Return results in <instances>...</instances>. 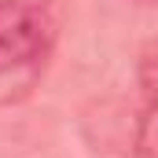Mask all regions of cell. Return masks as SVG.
I'll return each mask as SVG.
<instances>
[{"label":"cell","instance_id":"3957f363","mask_svg":"<svg viewBox=\"0 0 158 158\" xmlns=\"http://www.w3.org/2000/svg\"><path fill=\"white\" fill-rule=\"evenodd\" d=\"M140 4H151V0H140Z\"/></svg>","mask_w":158,"mask_h":158},{"label":"cell","instance_id":"6da1fadb","mask_svg":"<svg viewBox=\"0 0 158 158\" xmlns=\"http://www.w3.org/2000/svg\"><path fill=\"white\" fill-rule=\"evenodd\" d=\"M59 22L40 0H0V107L30 99L44 81Z\"/></svg>","mask_w":158,"mask_h":158},{"label":"cell","instance_id":"7a4b0ae2","mask_svg":"<svg viewBox=\"0 0 158 158\" xmlns=\"http://www.w3.org/2000/svg\"><path fill=\"white\" fill-rule=\"evenodd\" d=\"M136 155L158 158V37L136 55Z\"/></svg>","mask_w":158,"mask_h":158}]
</instances>
